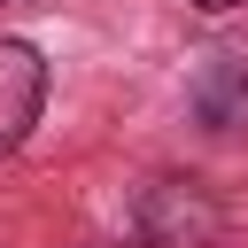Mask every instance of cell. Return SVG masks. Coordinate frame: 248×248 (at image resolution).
Instances as JSON below:
<instances>
[{
	"label": "cell",
	"instance_id": "6da1fadb",
	"mask_svg": "<svg viewBox=\"0 0 248 248\" xmlns=\"http://www.w3.org/2000/svg\"><path fill=\"white\" fill-rule=\"evenodd\" d=\"M217 240V202L202 178H155L140 202V248H209Z\"/></svg>",
	"mask_w": 248,
	"mask_h": 248
},
{
	"label": "cell",
	"instance_id": "7a4b0ae2",
	"mask_svg": "<svg viewBox=\"0 0 248 248\" xmlns=\"http://www.w3.org/2000/svg\"><path fill=\"white\" fill-rule=\"evenodd\" d=\"M39 101H46V62H39V46L0 39V155L23 147V132L39 124Z\"/></svg>",
	"mask_w": 248,
	"mask_h": 248
},
{
	"label": "cell",
	"instance_id": "3957f363",
	"mask_svg": "<svg viewBox=\"0 0 248 248\" xmlns=\"http://www.w3.org/2000/svg\"><path fill=\"white\" fill-rule=\"evenodd\" d=\"M194 116H202L209 132H248V70H232V62L202 70V85H194Z\"/></svg>",
	"mask_w": 248,
	"mask_h": 248
},
{
	"label": "cell",
	"instance_id": "277c9868",
	"mask_svg": "<svg viewBox=\"0 0 248 248\" xmlns=\"http://www.w3.org/2000/svg\"><path fill=\"white\" fill-rule=\"evenodd\" d=\"M194 8H209V16H232V8H248V0H194Z\"/></svg>",
	"mask_w": 248,
	"mask_h": 248
}]
</instances>
